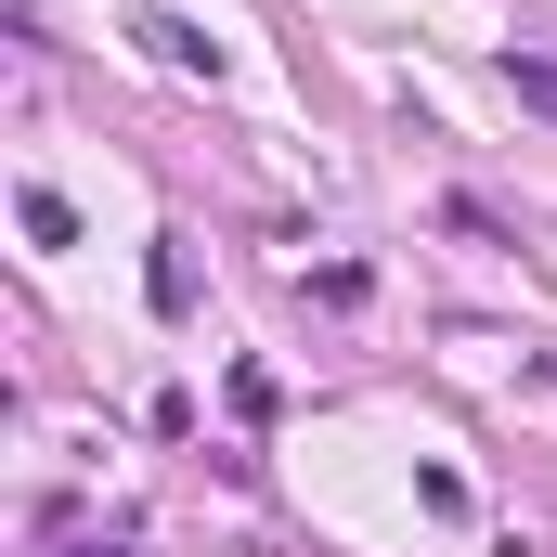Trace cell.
<instances>
[{"label":"cell","instance_id":"6da1fadb","mask_svg":"<svg viewBox=\"0 0 557 557\" xmlns=\"http://www.w3.org/2000/svg\"><path fill=\"white\" fill-rule=\"evenodd\" d=\"M143 52H156L169 78H221V39H208L195 13H143Z\"/></svg>","mask_w":557,"mask_h":557},{"label":"cell","instance_id":"7a4b0ae2","mask_svg":"<svg viewBox=\"0 0 557 557\" xmlns=\"http://www.w3.org/2000/svg\"><path fill=\"white\" fill-rule=\"evenodd\" d=\"M13 208H26V234H39V247H78V208H65V195H52V182H26V195H13Z\"/></svg>","mask_w":557,"mask_h":557},{"label":"cell","instance_id":"3957f363","mask_svg":"<svg viewBox=\"0 0 557 557\" xmlns=\"http://www.w3.org/2000/svg\"><path fill=\"white\" fill-rule=\"evenodd\" d=\"M506 91H519L532 117H557V65H545V52H506Z\"/></svg>","mask_w":557,"mask_h":557}]
</instances>
